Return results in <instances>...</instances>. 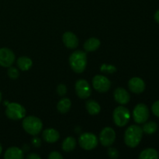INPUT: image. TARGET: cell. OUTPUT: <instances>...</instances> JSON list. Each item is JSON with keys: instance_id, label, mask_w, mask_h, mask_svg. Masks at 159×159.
<instances>
[{"instance_id": "22", "label": "cell", "mask_w": 159, "mask_h": 159, "mask_svg": "<svg viewBox=\"0 0 159 159\" xmlns=\"http://www.w3.org/2000/svg\"><path fill=\"white\" fill-rule=\"evenodd\" d=\"M140 159H158V153L155 149L147 148L141 152L139 155Z\"/></svg>"}, {"instance_id": "27", "label": "cell", "mask_w": 159, "mask_h": 159, "mask_svg": "<svg viewBox=\"0 0 159 159\" xmlns=\"http://www.w3.org/2000/svg\"><path fill=\"white\" fill-rule=\"evenodd\" d=\"M152 110L155 116L159 117V100L156 101V102L152 105Z\"/></svg>"}, {"instance_id": "29", "label": "cell", "mask_w": 159, "mask_h": 159, "mask_svg": "<svg viewBox=\"0 0 159 159\" xmlns=\"http://www.w3.org/2000/svg\"><path fill=\"white\" fill-rule=\"evenodd\" d=\"M32 144L34 147L39 148V147H40V145H41V141H40V138L36 137V138H34V139H33Z\"/></svg>"}, {"instance_id": "6", "label": "cell", "mask_w": 159, "mask_h": 159, "mask_svg": "<svg viewBox=\"0 0 159 159\" xmlns=\"http://www.w3.org/2000/svg\"><path fill=\"white\" fill-rule=\"evenodd\" d=\"M79 145L85 150H93L97 146L98 138L94 134L85 133L81 134L79 138Z\"/></svg>"}, {"instance_id": "12", "label": "cell", "mask_w": 159, "mask_h": 159, "mask_svg": "<svg viewBox=\"0 0 159 159\" xmlns=\"http://www.w3.org/2000/svg\"><path fill=\"white\" fill-rule=\"evenodd\" d=\"M128 87L132 93L139 94V93H143L145 89V83L141 78L134 77L129 81Z\"/></svg>"}, {"instance_id": "13", "label": "cell", "mask_w": 159, "mask_h": 159, "mask_svg": "<svg viewBox=\"0 0 159 159\" xmlns=\"http://www.w3.org/2000/svg\"><path fill=\"white\" fill-rule=\"evenodd\" d=\"M113 96H114L115 100L121 105H125L128 103L130 99L129 93L124 88L116 89L113 93Z\"/></svg>"}, {"instance_id": "31", "label": "cell", "mask_w": 159, "mask_h": 159, "mask_svg": "<svg viewBox=\"0 0 159 159\" xmlns=\"http://www.w3.org/2000/svg\"><path fill=\"white\" fill-rule=\"evenodd\" d=\"M154 17H155V21H156L158 23H159V9H158V10L156 11V12L155 13V16H154Z\"/></svg>"}, {"instance_id": "26", "label": "cell", "mask_w": 159, "mask_h": 159, "mask_svg": "<svg viewBox=\"0 0 159 159\" xmlns=\"http://www.w3.org/2000/svg\"><path fill=\"white\" fill-rule=\"evenodd\" d=\"M108 155L110 158L116 159L119 157V152L114 148H110L108 149Z\"/></svg>"}, {"instance_id": "10", "label": "cell", "mask_w": 159, "mask_h": 159, "mask_svg": "<svg viewBox=\"0 0 159 159\" xmlns=\"http://www.w3.org/2000/svg\"><path fill=\"white\" fill-rule=\"evenodd\" d=\"M15 54L7 48H0V66L9 68L15 61Z\"/></svg>"}, {"instance_id": "32", "label": "cell", "mask_w": 159, "mask_h": 159, "mask_svg": "<svg viewBox=\"0 0 159 159\" xmlns=\"http://www.w3.org/2000/svg\"><path fill=\"white\" fill-rule=\"evenodd\" d=\"M30 149V147H28V145H26V144H25V145L23 146V152H27L28 150Z\"/></svg>"}, {"instance_id": "24", "label": "cell", "mask_w": 159, "mask_h": 159, "mask_svg": "<svg viewBox=\"0 0 159 159\" xmlns=\"http://www.w3.org/2000/svg\"><path fill=\"white\" fill-rule=\"evenodd\" d=\"M8 75L10 79H18L19 75H20V72L16 68L10 66L9 67V69H8Z\"/></svg>"}, {"instance_id": "30", "label": "cell", "mask_w": 159, "mask_h": 159, "mask_svg": "<svg viewBox=\"0 0 159 159\" xmlns=\"http://www.w3.org/2000/svg\"><path fill=\"white\" fill-rule=\"evenodd\" d=\"M26 158H27V159H40V157L38 155H36V154L32 153V154H29Z\"/></svg>"}, {"instance_id": "25", "label": "cell", "mask_w": 159, "mask_h": 159, "mask_svg": "<svg viewBox=\"0 0 159 159\" xmlns=\"http://www.w3.org/2000/svg\"><path fill=\"white\" fill-rule=\"evenodd\" d=\"M57 93L59 96H63L67 93V87L64 84H59L57 87Z\"/></svg>"}, {"instance_id": "17", "label": "cell", "mask_w": 159, "mask_h": 159, "mask_svg": "<svg viewBox=\"0 0 159 159\" xmlns=\"http://www.w3.org/2000/svg\"><path fill=\"white\" fill-rule=\"evenodd\" d=\"M100 46V40L96 37H92L88 39L84 43V49L86 51L91 52L95 51L98 49Z\"/></svg>"}, {"instance_id": "4", "label": "cell", "mask_w": 159, "mask_h": 159, "mask_svg": "<svg viewBox=\"0 0 159 159\" xmlns=\"http://www.w3.org/2000/svg\"><path fill=\"white\" fill-rule=\"evenodd\" d=\"M113 121L118 127H124L127 125L130 118V111L127 108L120 106L114 110L113 113Z\"/></svg>"}, {"instance_id": "28", "label": "cell", "mask_w": 159, "mask_h": 159, "mask_svg": "<svg viewBox=\"0 0 159 159\" xmlns=\"http://www.w3.org/2000/svg\"><path fill=\"white\" fill-rule=\"evenodd\" d=\"M49 159H62L63 156L57 152H52L49 155H48Z\"/></svg>"}, {"instance_id": "1", "label": "cell", "mask_w": 159, "mask_h": 159, "mask_svg": "<svg viewBox=\"0 0 159 159\" xmlns=\"http://www.w3.org/2000/svg\"><path fill=\"white\" fill-rule=\"evenodd\" d=\"M143 136V130L138 125H131L126 130L124 134V142L128 147H137L140 144Z\"/></svg>"}, {"instance_id": "23", "label": "cell", "mask_w": 159, "mask_h": 159, "mask_svg": "<svg viewBox=\"0 0 159 159\" xmlns=\"http://www.w3.org/2000/svg\"><path fill=\"white\" fill-rule=\"evenodd\" d=\"M157 129H158V125L156 123L153 122V121L145 123L142 127L143 132L146 133L147 134H152L155 133Z\"/></svg>"}, {"instance_id": "33", "label": "cell", "mask_w": 159, "mask_h": 159, "mask_svg": "<svg viewBox=\"0 0 159 159\" xmlns=\"http://www.w3.org/2000/svg\"><path fill=\"white\" fill-rule=\"evenodd\" d=\"M2 152V145H1V144H0V155H1Z\"/></svg>"}, {"instance_id": "21", "label": "cell", "mask_w": 159, "mask_h": 159, "mask_svg": "<svg viewBox=\"0 0 159 159\" xmlns=\"http://www.w3.org/2000/svg\"><path fill=\"white\" fill-rule=\"evenodd\" d=\"M76 141L73 137H68L62 143V149L66 152H70L75 148Z\"/></svg>"}, {"instance_id": "16", "label": "cell", "mask_w": 159, "mask_h": 159, "mask_svg": "<svg viewBox=\"0 0 159 159\" xmlns=\"http://www.w3.org/2000/svg\"><path fill=\"white\" fill-rule=\"evenodd\" d=\"M23 152L22 149L16 147H11L6 150L4 155L6 159H22L23 158Z\"/></svg>"}, {"instance_id": "20", "label": "cell", "mask_w": 159, "mask_h": 159, "mask_svg": "<svg viewBox=\"0 0 159 159\" xmlns=\"http://www.w3.org/2000/svg\"><path fill=\"white\" fill-rule=\"evenodd\" d=\"M71 107V102L68 98H62L57 105V109L59 113H66L69 111Z\"/></svg>"}, {"instance_id": "5", "label": "cell", "mask_w": 159, "mask_h": 159, "mask_svg": "<svg viewBox=\"0 0 159 159\" xmlns=\"http://www.w3.org/2000/svg\"><path fill=\"white\" fill-rule=\"evenodd\" d=\"M6 115L8 118L13 120H21L26 115V110L23 106L17 102H11L6 107Z\"/></svg>"}, {"instance_id": "11", "label": "cell", "mask_w": 159, "mask_h": 159, "mask_svg": "<svg viewBox=\"0 0 159 159\" xmlns=\"http://www.w3.org/2000/svg\"><path fill=\"white\" fill-rule=\"evenodd\" d=\"M75 92L81 99H87L92 93L91 87L89 82L85 79H79L75 84Z\"/></svg>"}, {"instance_id": "3", "label": "cell", "mask_w": 159, "mask_h": 159, "mask_svg": "<svg viewBox=\"0 0 159 159\" xmlns=\"http://www.w3.org/2000/svg\"><path fill=\"white\" fill-rule=\"evenodd\" d=\"M22 125L25 131L33 136L38 134L42 130V127H43V124L40 119L34 116L25 117L22 123Z\"/></svg>"}, {"instance_id": "2", "label": "cell", "mask_w": 159, "mask_h": 159, "mask_svg": "<svg viewBox=\"0 0 159 159\" xmlns=\"http://www.w3.org/2000/svg\"><path fill=\"white\" fill-rule=\"evenodd\" d=\"M69 64L75 72L82 73L87 65L86 54L82 51H75L70 55Z\"/></svg>"}, {"instance_id": "8", "label": "cell", "mask_w": 159, "mask_h": 159, "mask_svg": "<svg viewBox=\"0 0 159 159\" xmlns=\"http://www.w3.org/2000/svg\"><path fill=\"white\" fill-rule=\"evenodd\" d=\"M93 86L99 93H106L110 89L111 82L105 76L97 75L93 79Z\"/></svg>"}, {"instance_id": "15", "label": "cell", "mask_w": 159, "mask_h": 159, "mask_svg": "<svg viewBox=\"0 0 159 159\" xmlns=\"http://www.w3.org/2000/svg\"><path fill=\"white\" fill-rule=\"evenodd\" d=\"M42 136H43V139L48 143L57 142L60 138L58 131L53 128H48L43 130Z\"/></svg>"}, {"instance_id": "9", "label": "cell", "mask_w": 159, "mask_h": 159, "mask_svg": "<svg viewBox=\"0 0 159 159\" xmlns=\"http://www.w3.org/2000/svg\"><path fill=\"white\" fill-rule=\"evenodd\" d=\"M116 139V133L111 127H105L102 129L99 134V141L102 145L105 147H110L114 143Z\"/></svg>"}, {"instance_id": "19", "label": "cell", "mask_w": 159, "mask_h": 159, "mask_svg": "<svg viewBox=\"0 0 159 159\" xmlns=\"http://www.w3.org/2000/svg\"><path fill=\"white\" fill-rule=\"evenodd\" d=\"M85 107H86L88 113L91 115L98 114L101 110V107L99 104L96 101L93 100V99L87 101L86 104H85Z\"/></svg>"}, {"instance_id": "14", "label": "cell", "mask_w": 159, "mask_h": 159, "mask_svg": "<svg viewBox=\"0 0 159 159\" xmlns=\"http://www.w3.org/2000/svg\"><path fill=\"white\" fill-rule=\"evenodd\" d=\"M64 44L70 49H74L79 45V39L72 32H65L62 37Z\"/></svg>"}, {"instance_id": "34", "label": "cell", "mask_w": 159, "mask_h": 159, "mask_svg": "<svg viewBox=\"0 0 159 159\" xmlns=\"http://www.w3.org/2000/svg\"><path fill=\"white\" fill-rule=\"evenodd\" d=\"M1 100H2V93L1 92H0V102H1Z\"/></svg>"}, {"instance_id": "7", "label": "cell", "mask_w": 159, "mask_h": 159, "mask_svg": "<svg viewBox=\"0 0 159 159\" xmlns=\"http://www.w3.org/2000/svg\"><path fill=\"white\" fill-rule=\"evenodd\" d=\"M134 120L138 124H144L149 117V110L144 103H139L134 107L133 111Z\"/></svg>"}, {"instance_id": "18", "label": "cell", "mask_w": 159, "mask_h": 159, "mask_svg": "<svg viewBox=\"0 0 159 159\" xmlns=\"http://www.w3.org/2000/svg\"><path fill=\"white\" fill-rule=\"evenodd\" d=\"M33 61L30 57L23 56L19 57L17 60V66L22 71H28L32 67Z\"/></svg>"}]
</instances>
